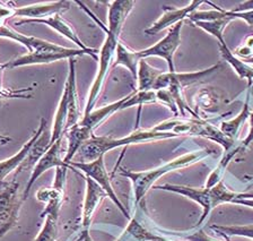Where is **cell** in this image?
Segmentation results:
<instances>
[{
  "mask_svg": "<svg viewBox=\"0 0 253 241\" xmlns=\"http://www.w3.org/2000/svg\"><path fill=\"white\" fill-rule=\"evenodd\" d=\"M77 241H93V239H92V237L89 236L88 230H84L82 232V235H81V237H79V239Z\"/></svg>",
  "mask_w": 253,
  "mask_h": 241,
  "instance_id": "obj_40",
  "label": "cell"
},
{
  "mask_svg": "<svg viewBox=\"0 0 253 241\" xmlns=\"http://www.w3.org/2000/svg\"><path fill=\"white\" fill-rule=\"evenodd\" d=\"M177 135L173 133H163V132H154L150 130H138L132 133L131 135L124 138H112V137H96L92 136L88 141H86L82 147L77 152L79 157V162H90L96 160L97 157L105 155L106 152L111 149L120 147V146H128L131 144L141 143V142H147L152 140H161V138H171L176 137Z\"/></svg>",
  "mask_w": 253,
  "mask_h": 241,
  "instance_id": "obj_1",
  "label": "cell"
},
{
  "mask_svg": "<svg viewBox=\"0 0 253 241\" xmlns=\"http://www.w3.org/2000/svg\"><path fill=\"white\" fill-rule=\"evenodd\" d=\"M226 15H227L226 17L216 19V21L195 22V25L205 30L206 32H208L209 34H211L212 37H215L217 39V41L219 42L221 40H224V37H223L224 29L226 27V25L229 22L233 21V17L229 15L228 10H226Z\"/></svg>",
  "mask_w": 253,
  "mask_h": 241,
  "instance_id": "obj_28",
  "label": "cell"
},
{
  "mask_svg": "<svg viewBox=\"0 0 253 241\" xmlns=\"http://www.w3.org/2000/svg\"><path fill=\"white\" fill-rule=\"evenodd\" d=\"M252 142H253V112L250 113V133H249L248 137L245 138V140L239 146H237L236 148H234V149H233V151L225 154V155L223 156V159H221L220 162H219L218 168L220 170H223V171H225V169H226L227 164L229 163V161L232 160V157L234 156L235 154L244 151V149L247 148L248 146L252 143Z\"/></svg>",
  "mask_w": 253,
  "mask_h": 241,
  "instance_id": "obj_32",
  "label": "cell"
},
{
  "mask_svg": "<svg viewBox=\"0 0 253 241\" xmlns=\"http://www.w3.org/2000/svg\"><path fill=\"white\" fill-rule=\"evenodd\" d=\"M140 58L138 57L137 51H131L122 45L120 42L117 48V60L114 62L113 67H117L118 65L125 66L129 72L131 73L133 80H137V73H138V65H139Z\"/></svg>",
  "mask_w": 253,
  "mask_h": 241,
  "instance_id": "obj_25",
  "label": "cell"
},
{
  "mask_svg": "<svg viewBox=\"0 0 253 241\" xmlns=\"http://www.w3.org/2000/svg\"><path fill=\"white\" fill-rule=\"evenodd\" d=\"M153 189L180 193V195H183L190 199L195 200L196 203L200 204L204 208V213L201 215L200 220L198 221V223L195 225V228H199L204 223V221L207 219V216L211 212L212 208H215L216 206L224 203H232L233 200L236 199L237 195H239V193L232 192L225 187L223 180H220L218 184L211 188L205 187L203 189H196L188 187V186L166 184L163 186H153Z\"/></svg>",
  "mask_w": 253,
  "mask_h": 241,
  "instance_id": "obj_2",
  "label": "cell"
},
{
  "mask_svg": "<svg viewBox=\"0 0 253 241\" xmlns=\"http://www.w3.org/2000/svg\"><path fill=\"white\" fill-rule=\"evenodd\" d=\"M197 106L205 110H213L219 104V96L213 89H203L196 96Z\"/></svg>",
  "mask_w": 253,
  "mask_h": 241,
  "instance_id": "obj_30",
  "label": "cell"
},
{
  "mask_svg": "<svg viewBox=\"0 0 253 241\" xmlns=\"http://www.w3.org/2000/svg\"><path fill=\"white\" fill-rule=\"evenodd\" d=\"M249 101H250V92L248 93L247 98H245V103L242 109V111L239 113V116L234 119L224 121L220 125V132L224 134L225 136H227L231 140L235 141V137L237 135V132L241 128V126L244 124V121L250 117V110H249Z\"/></svg>",
  "mask_w": 253,
  "mask_h": 241,
  "instance_id": "obj_26",
  "label": "cell"
},
{
  "mask_svg": "<svg viewBox=\"0 0 253 241\" xmlns=\"http://www.w3.org/2000/svg\"><path fill=\"white\" fill-rule=\"evenodd\" d=\"M235 54L243 59L253 57V35H250V37L245 39L243 45L236 49Z\"/></svg>",
  "mask_w": 253,
  "mask_h": 241,
  "instance_id": "obj_35",
  "label": "cell"
},
{
  "mask_svg": "<svg viewBox=\"0 0 253 241\" xmlns=\"http://www.w3.org/2000/svg\"><path fill=\"white\" fill-rule=\"evenodd\" d=\"M243 198H253V188L249 192L239 193V195H237V197H236V199H243Z\"/></svg>",
  "mask_w": 253,
  "mask_h": 241,
  "instance_id": "obj_39",
  "label": "cell"
},
{
  "mask_svg": "<svg viewBox=\"0 0 253 241\" xmlns=\"http://www.w3.org/2000/svg\"><path fill=\"white\" fill-rule=\"evenodd\" d=\"M30 23H37V24H44L46 26L51 27V29L57 31L59 34L63 35V37L68 39L71 42L76 43V45L79 47V49L82 50H86L88 51L93 48H87V47L82 42L81 39L78 38V35L76 33L73 27L70 26V24L66 19H63L61 17V14H55L53 16L46 17V18H42V19H16L14 22V24L16 25H23V24H30Z\"/></svg>",
  "mask_w": 253,
  "mask_h": 241,
  "instance_id": "obj_14",
  "label": "cell"
},
{
  "mask_svg": "<svg viewBox=\"0 0 253 241\" xmlns=\"http://www.w3.org/2000/svg\"><path fill=\"white\" fill-rule=\"evenodd\" d=\"M76 60L75 58L69 59V73L67 77V83L69 86V102H68V118H67V124L65 133L69 128L77 124L79 118V106H78V96L76 89Z\"/></svg>",
  "mask_w": 253,
  "mask_h": 241,
  "instance_id": "obj_18",
  "label": "cell"
},
{
  "mask_svg": "<svg viewBox=\"0 0 253 241\" xmlns=\"http://www.w3.org/2000/svg\"><path fill=\"white\" fill-rule=\"evenodd\" d=\"M157 101L155 91H146V92H133L126 97V100L121 106V110H125L136 104L152 103Z\"/></svg>",
  "mask_w": 253,
  "mask_h": 241,
  "instance_id": "obj_31",
  "label": "cell"
},
{
  "mask_svg": "<svg viewBox=\"0 0 253 241\" xmlns=\"http://www.w3.org/2000/svg\"><path fill=\"white\" fill-rule=\"evenodd\" d=\"M209 154L207 151H198L188 153L185 155H182L177 159L173 160L169 163H165L161 167H157L153 170H148V171L142 172H132L126 169H121L120 173L124 177L128 178V179L132 183L133 187V193H134V204H139L144 196L147 193L150 188H153L155 181H157L162 176L166 175L169 171L173 170L181 169L187 165L195 163L198 160H201L206 157Z\"/></svg>",
  "mask_w": 253,
  "mask_h": 241,
  "instance_id": "obj_3",
  "label": "cell"
},
{
  "mask_svg": "<svg viewBox=\"0 0 253 241\" xmlns=\"http://www.w3.org/2000/svg\"><path fill=\"white\" fill-rule=\"evenodd\" d=\"M10 141H11V138H10V137L3 136V135H1V134H0V144L5 145V144H8V143H9Z\"/></svg>",
  "mask_w": 253,
  "mask_h": 241,
  "instance_id": "obj_41",
  "label": "cell"
},
{
  "mask_svg": "<svg viewBox=\"0 0 253 241\" xmlns=\"http://www.w3.org/2000/svg\"><path fill=\"white\" fill-rule=\"evenodd\" d=\"M86 197H85V203H84V209H83V227L84 230H88L90 222H92L93 214L95 209L97 208L98 205L104 198L106 193L103 191L100 185H97L94 180L90 178L86 177Z\"/></svg>",
  "mask_w": 253,
  "mask_h": 241,
  "instance_id": "obj_15",
  "label": "cell"
},
{
  "mask_svg": "<svg viewBox=\"0 0 253 241\" xmlns=\"http://www.w3.org/2000/svg\"><path fill=\"white\" fill-rule=\"evenodd\" d=\"M152 129L154 132H172L175 135L189 134V135L193 136L209 138V140L216 142V143L223 146V148L225 149V154L231 152L233 145H234V140H231V138L225 136L220 132L219 128L215 127L209 121L201 120L199 118H195V119H185V118H183V119L168 120L155 126Z\"/></svg>",
  "mask_w": 253,
  "mask_h": 241,
  "instance_id": "obj_4",
  "label": "cell"
},
{
  "mask_svg": "<svg viewBox=\"0 0 253 241\" xmlns=\"http://www.w3.org/2000/svg\"><path fill=\"white\" fill-rule=\"evenodd\" d=\"M50 142H51V133L46 132L44 128V130L41 133V135L38 137V140L34 142L33 145H32L30 152L27 154L26 159L24 160V162L21 164V167L16 170L17 173H21L22 171H24V170H27L30 168L33 169L35 167V164L39 162V160L41 159L47 149L51 147Z\"/></svg>",
  "mask_w": 253,
  "mask_h": 241,
  "instance_id": "obj_21",
  "label": "cell"
},
{
  "mask_svg": "<svg viewBox=\"0 0 253 241\" xmlns=\"http://www.w3.org/2000/svg\"><path fill=\"white\" fill-rule=\"evenodd\" d=\"M61 145H62V137L60 140L55 142V143L45 152L44 155L39 160L38 163L35 164V167L33 168V171H32L29 183H27L26 187L23 192L22 201L27 199L32 186H33L35 181L39 179L40 176L43 175V173L47 171L49 169H52V168L71 169L70 165L66 164L61 157Z\"/></svg>",
  "mask_w": 253,
  "mask_h": 241,
  "instance_id": "obj_11",
  "label": "cell"
},
{
  "mask_svg": "<svg viewBox=\"0 0 253 241\" xmlns=\"http://www.w3.org/2000/svg\"><path fill=\"white\" fill-rule=\"evenodd\" d=\"M57 219L58 215L46 214L44 227L35 241H54L55 231H57Z\"/></svg>",
  "mask_w": 253,
  "mask_h": 241,
  "instance_id": "obj_33",
  "label": "cell"
},
{
  "mask_svg": "<svg viewBox=\"0 0 253 241\" xmlns=\"http://www.w3.org/2000/svg\"><path fill=\"white\" fill-rule=\"evenodd\" d=\"M218 47H219L220 54L224 60L227 61L228 64L233 67V69L237 73L240 78H242V80H244V78L245 80H248L249 88H251L253 83V67L245 64V62L241 60L240 58L235 57L234 54L232 53V51L228 49V47L226 46V42L224 40L218 42Z\"/></svg>",
  "mask_w": 253,
  "mask_h": 241,
  "instance_id": "obj_22",
  "label": "cell"
},
{
  "mask_svg": "<svg viewBox=\"0 0 253 241\" xmlns=\"http://www.w3.org/2000/svg\"><path fill=\"white\" fill-rule=\"evenodd\" d=\"M100 52L97 49L92 50H82V49H73V48H65V47L53 45L51 43L50 47L45 49L35 51V52H29L24 56L18 58L11 59L6 64H2V69H14L17 67L23 66H31V65H43V64H51V62L62 60V59H73L76 57L85 56L88 54L95 60H98L97 53Z\"/></svg>",
  "mask_w": 253,
  "mask_h": 241,
  "instance_id": "obj_6",
  "label": "cell"
},
{
  "mask_svg": "<svg viewBox=\"0 0 253 241\" xmlns=\"http://www.w3.org/2000/svg\"><path fill=\"white\" fill-rule=\"evenodd\" d=\"M134 1L132 0H116L111 2L109 7V27L106 30L120 37L121 31L124 29L126 19L132 10Z\"/></svg>",
  "mask_w": 253,
  "mask_h": 241,
  "instance_id": "obj_17",
  "label": "cell"
},
{
  "mask_svg": "<svg viewBox=\"0 0 253 241\" xmlns=\"http://www.w3.org/2000/svg\"><path fill=\"white\" fill-rule=\"evenodd\" d=\"M150 241H171V240H169V239H166V238H163V237L157 236V235H155V233H154L153 238H152V240H150Z\"/></svg>",
  "mask_w": 253,
  "mask_h": 241,
  "instance_id": "obj_42",
  "label": "cell"
},
{
  "mask_svg": "<svg viewBox=\"0 0 253 241\" xmlns=\"http://www.w3.org/2000/svg\"><path fill=\"white\" fill-rule=\"evenodd\" d=\"M18 187L19 184L16 180L10 183L0 181V238L11 228L17 217L22 203L17 196Z\"/></svg>",
  "mask_w": 253,
  "mask_h": 241,
  "instance_id": "obj_10",
  "label": "cell"
},
{
  "mask_svg": "<svg viewBox=\"0 0 253 241\" xmlns=\"http://www.w3.org/2000/svg\"><path fill=\"white\" fill-rule=\"evenodd\" d=\"M95 21L98 23V25H101L103 29H104V31L106 32V37H105L104 43H103L102 48L100 50V57H98V70H97L96 77H95V81L92 85V89H90L88 100H87V103L85 106L84 116L88 114L93 110V106L95 104V102H96V98L98 96H100L103 82H104L106 74L109 72L111 62L113 61V57L117 52L118 45L120 43V41H119L120 37L109 32V31L106 30V27L103 26L102 23L98 22L96 18H95Z\"/></svg>",
  "mask_w": 253,
  "mask_h": 241,
  "instance_id": "obj_7",
  "label": "cell"
},
{
  "mask_svg": "<svg viewBox=\"0 0 253 241\" xmlns=\"http://www.w3.org/2000/svg\"><path fill=\"white\" fill-rule=\"evenodd\" d=\"M234 204L239 205H244V206L252 207L253 208V198H243V199H234L232 201Z\"/></svg>",
  "mask_w": 253,
  "mask_h": 241,
  "instance_id": "obj_38",
  "label": "cell"
},
{
  "mask_svg": "<svg viewBox=\"0 0 253 241\" xmlns=\"http://www.w3.org/2000/svg\"><path fill=\"white\" fill-rule=\"evenodd\" d=\"M183 26V22H180L172 26L169 30L165 38L162 39L156 45L149 47L147 49L137 51L138 57L140 59H146L148 57H161L168 62L169 72L175 73V67H174V53L176 49L181 45V30Z\"/></svg>",
  "mask_w": 253,
  "mask_h": 241,
  "instance_id": "obj_9",
  "label": "cell"
},
{
  "mask_svg": "<svg viewBox=\"0 0 253 241\" xmlns=\"http://www.w3.org/2000/svg\"><path fill=\"white\" fill-rule=\"evenodd\" d=\"M228 13L231 16L234 18H241L248 23L250 26H253V10L251 11H242V13H234V11L228 10Z\"/></svg>",
  "mask_w": 253,
  "mask_h": 241,
  "instance_id": "obj_36",
  "label": "cell"
},
{
  "mask_svg": "<svg viewBox=\"0 0 253 241\" xmlns=\"http://www.w3.org/2000/svg\"><path fill=\"white\" fill-rule=\"evenodd\" d=\"M204 0H193L189 3L188 6L183 7V8H172V7H163L164 14L154 23V24L145 30V33L147 35H154L162 30L166 29V27L175 25L177 23L183 22L184 18H188L189 15L197 10L198 7L203 5Z\"/></svg>",
  "mask_w": 253,
  "mask_h": 241,
  "instance_id": "obj_13",
  "label": "cell"
},
{
  "mask_svg": "<svg viewBox=\"0 0 253 241\" xmlns=\"http://www.w3.org/2000/svg\"><path fill=\"white\" fill-rule=\"evenodd\" d=\"M69 165L71 168H76L78 170H81L84 173H86V177L90 178V179L94 180L97 185H100L103 191L106 193L111 200L113 201L114 204L117 205L118 208L120 209L124 214L125 217H126L128 220L130 219L129 212L126 211V207L122 205L120 199L118 198V195L116 192L113 191L112 185H111V179L108 171L105 169V164H104V155H102L100 157H97L96 160L90 161V162H75L71 161Z\"/></svg>",
  "mask_w": 253,
  "mask_h": 241,
  "instance_id": "obj_8",
  "label": "cell"
},
{
  "mask_svg": "<svg viewBox=\"0 0 253 241\" xmlns=\"http://www.w3.org/2000/svg\"><path fill=\"white\" fill-rule=\"evenodd\" d=\"M126 97H128V96H125L124 98H120L119 101L113 102V103L103 106V108H101V109L90 111L88 114H86V116H83V119H82L81 122H79V124L93 130L98 124H100V122H102L103 120H105L106 118L111 116V114H113L114 112H117V111H120L121 106L126 102Z\"/></svg>",
  "mask_w": 253,
  "mask_h": 241,
  "instance_id": "obj_23",
  "label": "cell"
},
{
  "mask_svg": "<svg viewBox=\"0 0 253 241\" xmlns=\"http://www.w3.org/2000/svg\"><path fill=\"white\" fill-rule=\"evenodd\" d=\"M71 2L67 0L59 1H49L42 3H35L23 7H14L13 17H19V19H42L55 14L65 13L70 8Z\"/></svg>",
  "mask_w": 253,
  "mask_h": 241,
  "instance_id": "obj_12",
  "label": "cell"
},
{
  "mask_svg": "<svg viewBox=\"0 0 253 241\" xmlns=\"http://www.w3.org/2000/svg\"><path fill=\"white\" fill-rule=\"evenodd\" d=\"M2 66L0 65V90H2V82H1V76H2Z\"/></svg>",
  "mask_w": 253,
  "mask_h": 241,
  "instance_id": "obj_43",
  "label": "cell"
},
{
  "mask_svg": "<svg viewBox=\"0 0 253 241\" xmlns=\"http://www.w3.org/2000/svg\"><path fill=\"white\" fill-rule=\"evenodd\" d=\"M33 91V88H25L21 90H0V104L7 98H32L33 96L29 94Z\"/></svg>",
  "mask_w": 253,
  "mask_h": 241,
  "instance_id": "obj_34",
  "label": "cell"
},
{
  "mask_svg": "<svg viewBox=\"0 0 253 241\" xmlns=\"http://www.w3.org/2000/svg\"><path fill=\"white\" fill-rule=\"evenodd\" d=\"M154 233L148 231L136 217H133L117 241H150Z\"/></svg>",
  "mask_w": 253,
  "mask_h": 241,
  "instance_id": "obj_27",
  "label": "cell"
},
{
  "mask_svg": "<svg viewBox=\"0 0 253 241\" xmlns=\"http://www.w3.org/2000/svg\"><path fill=\"white\" fill-rule=\"evenodd\" d=\"M67 133H68V149H67L66 155L63 157V162L69 165L70 162L73 161V157L76 155L79 148L82 147V145L93 136V130L77 122L76 125L67 130Z\"/></svg>",
  "mask_w": 253,
  "mask_h": 241,
  "instance_id": "obj_19",
  "label": "cell"
},
{
  "mask_svg": "<svg viewBox=\"0 0 253 241\" xmlns=\"http://www.w3.org/2000/svg\"><path fill=\"white\" fill-rule=\"evenodd\" d=\"M211 229L227 240L233 236L253 239V225H211Z\"/></svg>",
  "mask_w": 253,
  "mask_h": 241,
  "instance_id": "obj_29",
  "label": "cell"
},
{
  "mask_svg": "<svg viewBox=\"0 0 253 241\" xmlns=\"http://www.w3.org/2000/svg\"><path fill=\"white\" fill-rule=\"evenodd\" d=\"M187 239L190 241H218L211 238V237L207 236L204 230H199L193 233V235H190L187 237Z\"/></svg>",
  "mask_w": 253,
  "mask_h": 241,
  "instance_id": "obj_37",
  "label": "cell"
},
{
  "mask_svg": "<svg viewBox=\"0 0 253 241\" xmlns=\"http://www.w3.org/2000/svg\"><path fill=\"white\" fill-rule=\"evenodd\" d=\"M221 67L220 64H217L215 66L211 67V68L201 70V72L196 73H162L154 84L153 91L158 90H168L169 94L175 101L176 105L179 106L181 110V113L184 116V110H188L191 113V109L185 104L183 94L182 91L183 89L188 88L190 85L196 84V83L204 81L206 78H208L211 74H213L216 70H218ZM196 114V113H193ZM197 116V114H196Z\"/></svg>",
  "mask_w": 253,
  "mask_h": 241,
  "instance_id": "obj_5",
  "label": "cell"
},
{
  "mask_svg": "<svg viewBox=\"0 0 253 241\" xmlns=\"http://www.w3.org/2000/svg\"><path fill=\"white\" fill-rule=\"evenodd\" d=\"M45 126H46V121L44 118H42L38 130L34 133V135L32 136L31 140L27 141L26 144H24V146L21 148V151H18V153H16L14 156L9 157V159L0 162V181H2L8 175H9V173H11L21 167V164L23 163L24 160L26 159L32 145H33L34 142L38 140V137L41 135V133L44 130Z\"/></svg>",
  "mask_w": 253,
  "mask_h": 241,
  "instance_id": "obj_16",
  "label": "cell"
},
{
  "mask_svg": "<svg viewBox=\"0 0 253 241\" xmlns=\"http://www.w3.org/2000/svg\"><path fill=\"white\" fill-rule=\"evenodd\" d=\"M163 73L161 70L150 66L145 59H140L138 65V92H146V91H153L154 84H155L158 76Z\"/></svg>",
  "mask_w": 253,
  "mask_h": 241,
  "instance_id": "obj_24",
  "label": "cell"
},
{
  "mask_svg": "<svg viewBox=\"0 0 253 241\" xmlns=\"http://www.w3.org/2000/svg\"><path fill=\"white\" fill-rule=\"evenodd\" d=\"M68 102H69V86H68V83L66 82L65 88H63V91H62L61 98L60 101H59L57 112H55L53 128L51 130V142H50L51 146H52L58 140H60L63 135V133H65L67 118H68Z\"/></svg>",
  "mask_w": 253,
  "mask_h": 241,
  "instance_id": "obj_20",
  "label": "cell"
}]
</instances>
